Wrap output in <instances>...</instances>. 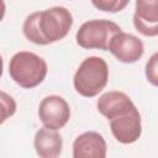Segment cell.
<instances>
[{
  "instance_id": "obj_8",
  "label": "cell",
  "mask_w": 158,
  "mask_h": 158,
  "mask_svg": "<svg viewBox=\"0 0 158 158\" xmlns=\"http://www.w3.org/2000/svg\"><path fill=\"white\" fill-rule=\"evenodd\" d=\"M133 26L146 37L158 36V0H136Z\"/></svg>"
},
{
  "instance_id": "obj_11",
  "label": "cell",
  "mask_w": 158,
  "mask_h": 158,
  "mask_svg": "<svg viewBox=\"0 0 158 158\" xmlns=\"http://www.w3.org/2000/svg\"><path fill=\"white\" fill-rule=\"evenodd\" d=\"M35 151L41 158H56L60 156L63 148V139L57 130L47 127L40 128L33 138Z\"/></svg>"
},
{
  "instance_id": "obj_13",
  "label": "cell",
  "mask_w": 158,
  "mask_h": 158,
  "mask_svg": "<svg viewBox=\"0 0 158 158\" xmlns=\"http://www.w3.org/2000/svg\"><path fill=\"white\" fill-rule=\"evenodd\" d=\"M144 74L149 84L158 88V52L153 53L146 63Z\"/></svg>"
},
{
  "instance_id": "obj_12",
  "label": "cell",
  "mask_w": 158,
  "mask_h": 158,
  "mask_svg": "<svg viewBox=\"0 0 158 158\" xmlns=\"http://www.w3.org/2000/svg\"><path fill=\"white\" fill-rule=\"evenodd\" d=\"M128 2L130 0H91L94 7H96L100 11L111 14L122 11L128 5Z\"/></svg>"
},
{
  "instance_id": "obj_9",
  "label": "cell",
  "mask_w": 158,
  "mask_h": 158,
  "mask_svg": "<svg viewBox=\"0 0 158 158\" xmlns=\"http://www.w3.org/2000/svg\"><path fill=\"white\" fill-rule=\"evenodd\" d=\"M107 146L101 133L86 131L79 135L73 142L74 158H105Z\"/></svg>"
},
{
  "instance_id": "obj_3",
  "label": "cell",
  "mask_w": 158,
  "mask_h": 158,
  "mask_svg": "<svg viewBox=\"0 0 158 158\" xmlns=\"http://www.w3.org/2000/svg\"><path fill=\"white\" fill-rule=\"evenodd\" d=\"M109 80V67L105 59L96 56L85 58L78 67L73 85L75 91L84 98H94L102 91Z\"/></svg>"
},
{
  "instance_id": "obj_4",
  "label": "cell",
  "mask_w": 158,
  "mask_h": 158,
  "mask_svg": "<svg viewBox=\"0 0 158 158\" xmlns=\"http://www.w3.org/2000/svg\"><path fill=\"white\" fill-rule=\"evenodd\" d=\"M121 27L114 21L100 19L84 22L75 35L77 43L85 49L109 51L111 38L121 32Z\"/></svg>"
},
{
  "instance_id": "obj_1",
  "label": "cell",
  "mask_w": 158,
  "mask_h": 158,
  "mask_svg": "<svg viewBox=\"0 0 158 158\" xmlns=\"http://www.w3.org/2000/svg\"><path fill=\"white\" fill-rule=\"evenodd\" d=\"M73 26V15L64 6H53L32 12L23 21L25 37L40 46H47L63 40Z\"/></svg>"
},
{
  "instance_id": "obj_14",
  "label": "cell",
  "mask_w": 158,
  "mask_h": 158,
  "mask_svg": "<svg viewBox=\"0 0 158 158\" xmlns=\"http://www.w3.org/2000/svg\"><path fill=\"white\" fill-rule=\"evenodd\" d=\"M1 106H2V116H1V123H2L15 114L16 102L10 95H7L5 91H1Z\"/></svg>"
},
{
  "instance_id": "obj_2",
  "label": "cell",
  "mask_w": 158,
  "mask_h": 158,
  "mask_svg": "<svg viewBox=\"0 0 158 158\" xmlns=\"http://www.w3.org/2000/svg\"><path fill=\"white\" fill-rule=\"evenodd\" d=\"M48 72L47 62L38 54L28 51L15 53L9 62V74L11 79L23 89L38 86Z\"/></svg>"
},
{
  "instance_id": "obj_10",
  "label": "cell",
  "mask_w": 158,
  "mask_h": 158,
  "mask_svg": "<svg viewBox=\"0 0 158 158\" xmlns=\"http://www.w3.org/2000/svg\"><path fill=\"white\" fill-rule=\"evenodd\" d=\"M96 107L98 111L110 121L132 111L136 105L131 98L122 91H107L98 99Z\"/></svg>"
},
{
  "instance_id": "obj_5",
  "label": "cell",
  "mask_w": 158,
  "mask_h": 158,
  "mask_svg": "<svg viewBox=\"0 0 158 158\" xmlns=\"http://www.w3.org/2000/svg\"><path fill=\"white\" fill-rule=\"evenodd\" d=\"M38 117L44 127L58 131L68 123L70 118V107L62 96L48 95L40 102Z\"/></svg>"
},
{
  "instance_id": "obj_6",
  "label": "cell",
  "mask_w": 158,
  "mask_h": 158,
  "mask_svg": "<svg viewBox=\"0 0 158 158\" xmlns=\"http://www.w3.org/2000/svg\"><path fill=\"white\" fill-rule=\"evenodd\" d=\"M109 51L117 60L131 64L142 58L144 46L137 36L121 31L111 38Z\"/></svg>"
},
{
  "instance_id": "obj_7",
  "label": "cell",
  "mask_w": 158,
  "mask_h": 158,
  "mask_svg": "<svg viewBox=\"0 0 158 158\" xmlns=\"http://www.w3.org/2000/svg\"><path fill=\"white\" fill-rule=\"evenodd\" d=\"M110 130L115 139L122 144L136 142L142 133L141 115L137 107L132 111L110 120Z\"/></svg>"
}]
</instances>
